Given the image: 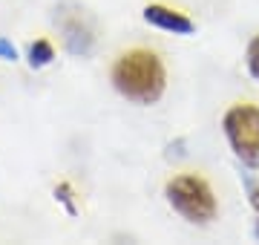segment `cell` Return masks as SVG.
<instances>
[{"label": "cell", "instance_id": "obj_1", "mask_svg": "<svg viewBox=\"0 0 259 245\" xmlns=\"http://www.w3.org/2000/svg\"><path fill=\"white\" fill-rule=\"evenodd\" d=\"M112 87L133 104H156L167 90V69L153 49H130L112 64Z\"/></svg>", "mask_w": 259, "mask_h": 245}, {"label": "cell", "instance_id": "obj_2", "mask_svg": "<svg viewBox=\"0 0 259 245\" xmlns=\"http://www.w3.org/2000/svg\"><path fill=\"white\" fill-rule=\"evenodd\" d=\"M167 202L173 205L176 214L187 219V222H193V225H207L213 217H216V196H213V188L202 176H196V173H182V176H173V179L167 182Z\"/></svg>", "mask_w": 259, "mask_h": 245}, {"label": "cell", "instance_id": "obj_3", "mask_svg": "<svg viewBox=\"0 0 259 245\" xmlns=\"http://www.w3.org/2000/svg\"><path fill=\"white\" fill-rule=\"evenodd\" d=\"M222 130L236 159L248 168H259V107L233 104L222 118Z\"/></svg>", "mask_w": 259, "mask_h": 245}, {"label": "cell", "instance_id": "obj_4", "mask_svg": "<svg viewBox=\"0 0 259 245\" xmlns=\"http://www.w3.org/2000/svg\"><path fill=\"white\" fill-rule=\"evenodd\" d=\"M61 32H64V40H66V47H69V52H75V55H87L93 49L95 35H93V26L87 23L81 9H72L69 15L61 18Z\"/></svg>", "mask_w": 259, "mask_h": 245}, {"label": "cell", "instance_id": "obj_5", "mask_svg": "<svg viewBox=\"0 0 259 245\" xmlns=\"http://www.w3.org/2000/svg\"><path fill=\"white\" fill-rule=\"evenodd\" d=\"M144 20H147L150 26L170 32V35H190L196 29V23L187 18L185 12L170 9L164 3H150V6H144Z\"/></svg>", "mask_w": 259, "mask_h": 245}, {"label": "cell", "instance_id": "obj_6", "mask_svg": "<svg viewBox=\"0 0 259 245\" xmlns=\"http://www.w3.org/2000/svg\"><path fill=\"white\" fill-rule=\"evenodd\" d=\"M52 58H55V47L49 44V40H35L32 47H29V66H35V69H40V66H49L52 64Z\"/></svg>", "mask_w": 259, "mask_h": 245}, {"label": "cell", "instance_id": "obj_7", "mask_svg": "<svg viewBox=\"0 0 259 245\" xmlns=\"http://www.w3.org/2000/svg\"><path fill=\"white\" fill-rule=\"evenodd\" d=\"M248 72H250V78H253V81H256L259 84V38H253L248 44Z\"/></svg>", "mask_w": 259, "mask_h": 245}, {"label": "cell", "instance_id": "obj_8", "mask_svg": "<svg viewBox=\"0 0 259 245\" xmlns=\"http://www.w3.org/2000/svg\"><path fill=\"white\" fill-rule=\"evenodd\" d=\"M55 196L61 199V202H64L66 208H69V214H75V202H72V185H69V182H61V185H58L55 188Z\"/></svg>", "mask_w": 259, "mask_h": 245}, {"label": "cell", "instance_id": "obj_9", "mask_svg": "<svg viewBox=\"0 0 259 245\" xmlns=\"http://www.w3.org/2000/svg\"><path fill=\"white\" fill-rule=\"evenodd\" d=\"M18 58V49H15V44L6 38H0V61H15Z\"/></svg>", "mask_w": 259, "mask_h": 245}, {"label": "cell", "instance_id": "obj_10", "mask_svg": "<svg viewBox=\"0 0 259 245\" xmlns=\"http://www.w3.org/2000/svg\"><path fill=\"white\" fill-rule=\"evenodd\" d=\"M250 202H253V208L259 214V188H250ZM256 236H259V219H256Z\"/></svg>", "mask_w": 259, "mask_h": 245}]
</instances>
